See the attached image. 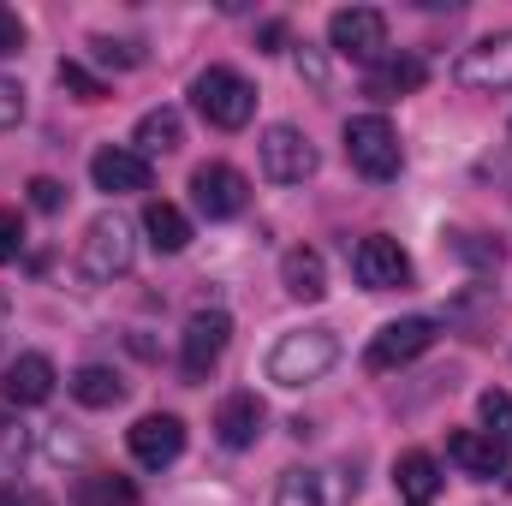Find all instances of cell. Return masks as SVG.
<instances>
[{
	"label": "cell",
	"mask_w": 512,
	"mask_h": 506,
	"mask_svg": "<svg viewBox=\"0 0 512 506\" xmlns=\"http://www.w3.org/2000/svg\"><path fill=\"white\" fill-rule=\"evenodd\" d=\"M24 120V84L18 78H0V131H12Z\"/></svg>",
	"instance_id": "30"
},
{
	"label": "cell",
	"mask_w": 512,
	"mask_h": 506,
	"mask_svg": "<svg viewBox=\"0 0 512 506\" xmlns=\"http://www.w3.org/2000/svg\"><path fill=\"white\" fill-rule=\"evenodd\" d=\"M185 143V120H179V108H149L137 131H131V149L149 161V155H173Z\"/></svg>",
	"instance_id": "21"
},
{
	"label": "cell",
	"mask_w": 512,
	"mask_h": 506,
	"mask_svg": "<svg viewBox=\"0 0 512 506\" xmlns=\"http://www.w3.org/2000/svg\"><path fill=\"white\" fill-rule=\"evenodd\" d=\"M72 506H137V483L120 471H84L72 483Z\"/></svg>",
	"instance_id": "23"
},
{
	"label": "cell",
	"mask_w": 512,
	"mask_h": 506,
	"mask_svg": "<svg viewBox=\"0 0 512 506\" xmlns=\"http://www.w3.org/2000/svg\"><path fill=\"white\" fill-rule=\"evenodd\" d=\"M191 203H197V215H209V221H233V215H245V203H251V179H245L239 167H227V161H203V167L191 173Z\"/></svg>",
	"instance_id": "9"
},
{
	"label": "cell",
	"mask_w": 512,
	"mask_h": 506,
	"mask_svg": "<svg viewBox=\"0 0 512 506\" xmlns=\"http://www.w3.org/2000/svg\"><path fill=\"white\" fill-rule=\"evenodd\" d=\"M262 423H268V405H262L256 393H227L221 411H215V435H221L233 453H245V447L262 441Z\"/></svg>",
	"instance_id": "15"
},
{
	"label": "cell",
	"mask_w": 512,
	"mask_h": 506,
	"mask_svg": "<svg viewBox=\"0 0 512 506\" xmlns=\"http://www.w3.org/2000/svg\"><path fill=\"white\" fill-rule=\"evenodd\" d=\"M441 465H435V453H423V447H411V453H399V465H393V489L405 495L411 506H429L441 495Z\"/></svg>",
	"instance_id": "19"
},
{
	"label": "cell",
	"mask_w": 512,
	"mask_h": 506,
	"mask_svg": "<svg viewBox=\"0 0 512 506\" xmlns=\"http://www.w3.org/2000/svg\"><path fill=\"white\" fill-rule=\"evenodd\" d=\"M256 161H262V179H274V185H304L322 155H316V143L298 126H268L256 137Z\"/></svg>",
	"instance_id": "7"
},
{
	"label": "cell",
	"mask_w": 512,
	"mask_h": 506,
	"mask_svg": "<svg viewBox=\"0 0 512 506\" xmlns=\"http://www.w3.org/2000/svg\"><path fill=\"white\" fill-rule=\"evenodd\" d=\"M30 203H36L42 215H54V209L66 203V185H60V179H30Z\"/></svg>",
	"instance_id": "32"
},
{
	"label": "cell",
	"mask_w": 512,
	"mask_h": 506,
	"mask_svg": "<svg viewBox=\"0 0 512 506\" xmlns=\"http://www.w3.org/2000/svg\"><path fill=\"white\" fill-rule=\"evenodd\" d=\"M423 60L417 54H387L382 66H370V78H364V90L376 96V102H399V96H417L423 90Z\"/></svg>",
	"instance_id": "18"
},
{
	"label": "cell",
	"mask_w": 512,
	"mask_h": 506,
	"mask_svg": "<svg viewBox=\"0 0 512 506\" xmlns=\"http://www.w3.org/2000/svg\"><path fill=\"white\" fill-rule=\"evenodd\" d=\"M191 102H197V114H203L215 131H245L256 120L251 78H245V72H233V66H209V72H197Z\"/></svg>",
	"instance_id": "3"
},
{
	"label": "cell",
	"mask_w": 512,
	"mask_h": 506,
	"mask_svg": "<svg viewBox=\"0 0 512 506\" xmlns=\"http://www.w3.org/2000/svg\"><path fill=\"white\" fill-rule=\"evenodd\" d=\"M298 72H304L310 84H328V66H322V54H316V48H298Z\"/></svg>",
	"instance_id": "35"
},
{
	"label": "cell",
	"mask_w": 512,
	"mask_h": 506,
	"mask_svg": "<svg viewBox=\"0 0 512 506\" xmlns=\"http://www.w3.org/2000/svg\"><path fill=\"white\" fill-rule=\"evenodd\" d=\"M453 251L465 256L471 268H501V256H507L495 239H483V233H459V239H453Z\"/></svg>",
	"instance_id": "29"
},
{
	"label": "cell",
	"mask_w": 512,
	"mask_h": 506,
	"mask_svg": "<svg viewBox=\"0 0 512 506\" xmlns=\"http://www.w3.org/2000/svg\"><path fill=\"white\" fill-rule=\"evenodd\" d=\"M18 48H24V18H18L12 6H0V60L18 54Z\"/></svg>",
	"instance_id": "33"
},
{
	"label": "cell",
	"mask_w": 512,
	"mask_h": 506,
	"mask_svg": "<svg viewBox=\"0 0 512 506\" xmlns=\"http://www.w3.org/2000/svg\"><path fill=\"white\" fill-rule=\"evenodd\" d=\"M227 340H233V316H227V310H197V316L185 322V334H179V376L203 381L221 364Z\"/></svg>",
	"instance_id": "8"
},
{
	"label": "cell",
	"mask_w": 512,
	"mask_h": 506,
	"mask_svg": "<svg viewBox=\"0 0 512 506\" xmlns=\"http://www.w3.org/2000/svg\"><path fill=\"white\" fill-rule=\"evenodd\" d=\"M453 78H459L465 90H483V96L512 90V30H495V36L471 42V48L459 54V66H453Z\"/></svg>",
	"instance_id": "10"
},
{
	"label": "cell",
	"mask_w": 512,
	"mask_h": 506,
	"mask_svg": "<svg viewBox=\"0 0 512 506\" xmlns=\"http://www.w3.org/2000/svg\"><path fill=\"white\" fill-rule=\"evenodd\" d=\"M18 251H24V215L18 209H0V262H12Z\"/></svg>",
	"instance_id": "31"
},
{
	"label": "cell",
	"mask_w": 512,
	"mask_h": 506,
	"mask_svg": "<svg viewBox=\"0 0 512 506\" xmlns=\"http://www.w3.org/2000/svg\"><path fill=\"white\" fill-rule=\"evenodd\" d=\"M328 48L358 60V66H382L393 54L387 48V12H376V6H340L328 18Z\"/></svg>",
	"instance_id": "5"
},
{
	"label": "cell",
	"mask_w": 512,
	"mask_h": 506,
	"mask_svg": "<svg viewBox=\"0 0 512 506\" xmlns=\"http://www.w3.org/2000/svg\"><path fill=\"white\" fill-rule=\"evenodd\" d=\"M274 506H346V483H334V471H286Z\"/></svg>",
	"instance_id": "17"
},
{
	"label": "cell",
	"mask_w": 512,
	"mask_h": 506,
	"mask_svg": "<svg viewBox=\"0 0 512 506\" xmlns=\"http://www.w3.org/2000/svg\"><path fill=\"white\" fill-rule=\"evenodd\" d=\"M60 90L66 96H78V102H108L114 90H108V78H96L84 60H60Z\"/></svg>",
	"instance_id": "26"
},
{
	"label": "cell",
	"mask_w": 512,
	"mask_h": 506,
	"mask_svg": "<svg viewBox=\"0 0 512 506\" xmlns=\"http://www.w3.org/2000/svg\"><path fill=\"white\" fill-rule=\"evenodd\" d=\"M126 447L143 471H167V465L185 453V423H179L173 411H149V417H137L126 429Z\"/></svg>",
	"instance_id": "11"
},
{
	"label": "cell",
	"mask_w": 512,
	"mask_h": 506,
	"mask_svg": "<svg viewBox=\"0 0 512 506\" xmlns=\"http://www.w3.org/2000/svg\"><path fill=\"white\" fill-rule=\"evenodd\" d=\"M352 268H358V286H370V292H399V286H411V256L399 251V239H387V233H370V239L352 251Z\"/></svg>",
	"instance_id": "12"
},
{
	"label": "cell",
	"mask_w": 512,
	"mask_h": 506,
	"mask_svg": "<svg viewBox=\"0 0 512 506\" xmlns=\"http://www.w3.org/2000/svg\"><path fill=\"white\" fill-rule=\"evenodd\" d=\"M24 447H30V429L0 405V471H12V465L24 459Z\"/></svg>",
	"instance_id": "28"
},
{
	"label": "cell",
	"mask_w": 512,
	"mask_h": 506,
	"mask_svg": "<svg viewBox=\"0 0 512 506\" xmlns=\"http://www.w3.org/2000/svg\"><path fill=\"white\" fill-rule=\"evenodd\" d=\"M447 459H453L465 477H483V483L507 471V447L489 441L483 429H453V435H447Z\"/></svg>",
	"instance_id": "16"
},
{
	"label": "cell",
	"mask_w": 512,
	"mask_h": 506,
	"mask_svg": "<svg viewBox=\"0 0 512 506\" xmlns=\"http://www.w3.org/2000/svg\"><path fill=\"white\" fill-rule=\"evenodd\" d=\"M477 411H483V435L501 441V447H512V393L507 387H489V393L477 399Z\"/></svg>",
	"instance_id": "25"
},
{
	"label": "cell",
	"mask_w": 512,
	"mask_h": 506,
	"mask_svg": "<svg viewBox=\"0 0 512 506\" xmlns=\"http://www.w3.org/2000/svg\"><path fill=\"white\" fill-rule=\"evenodd\" d=\"M280 48H286V24L268 18V24H262V54H280Z\"/></svg>",
	"instance_id": "36"
},
{
	"label": "cell",
	"mask_w": 512,
	"mask_h": 506,
	"mask_svg": "<svg viewBox=\"0 0 512 506\" xmlns=\"http://www.w3.org/2000/svg\"><path fill=\"white\" fill-rule=\"evenodd\" d=\"M90 60H102L114 72H131V66H143V48L137 42H114V36H90Z\"/></svg>",
	"instance_id": "27"
},
{
	"label": "cell",
	"mask_w": 512,
	"mask_h": 506,
	"mask_svg": "<svg viewBox=\"0 0 512 506\" xmlns=\"http://www.w3.org/2000/svg\"><path fill=\"white\" fill-rule=\"evenodd\" d=\"M429 346H435V322H429V316H399V322H382V328H376V340L364 346V370H376V376L405 370V364H417Z\"/></svg>",
	"instance_id": "6"
},
{
	"label": "cell",
	"mask_w": 512,
	"mask_h": 506,
	"mask_svg": "<svg viewBox=\"0 0 512 506\" xmlns=\"http://www.w3.org/2000/svg\"><path fill=\"white\" fill-rule=\"evenodd\" d=\"M143 233H149V245L161 256H179L191 245V215H185L179 203H161V197H155V203L143 209Z\"/></svg>",
	"instance_id": "22"
},
{
	"label": "cell",
	"mask_w": 512,
	"mask_h": 506,
	"mask_svg": "<svg viewBox=\"0 0 512 506\" xmlns=\"http://www.w3.org/2000/svg\"><path fill=\"white\" fill-rule=\"evenodd\" d=\"M334 364H340V334H334V328H292V334H280L274 352H268V381H280V387H310V381L328 376Z\"/></svg>",
	"instance_id": "1"
},
{
	"label": "cell",
	"mask_w": 512,
	"mask_h": 506,
	"mask_svg": "<svg viewBox=\"0 0 512 506\" xmlns=\"http://www.w3.org/2000/svg\"><path fill=\"white\" fill-rule=\"evenodd\" d=\"M346 161H352L364 179L387 185V179L399 173V161H405L399 131L387 126L382 114H352V120H346Z\"/></svg>",
	"instance_id": "4"
},
{
	"label": "cell",
	"mask_w": 512,
	"mask_h": 506,
	"mask_svg": "<svg viewBox=\"0 0 512 506\" xmlns=\"http://www.w3.org/2000/svg\"><path fill=\"white\" fill-rule=\"evenodd\" d=\"M280 286H286L298 304H316V298L328 292V262H322V251H310V245L286 251L280 256Z\"/></svg>",
	"instance_id": "20"
},
{
	"label": "cell",
	"mask_w": 512,
	"mask_h": 506,
	"mask_svg": "<svg viewBox=\"0 0 512 506\" xmlns=\"http://www.w3.org/2000/svg\"><path fill=\"white\" fill-rule=\"evenodd\" d=\"M54 358L48 352H18L12 364H6V376H0V393H6V405L12 411H30V405H48V393H54Z\"/></svg>",
	"instance_id": "13"
},
{
	"label": "cell",
	"mask_w": 512,
	"mask_h": 506,
	"mask_svg": "<svg viewBox=\"0 0 512 506\" xmlns=\"http://www.w3.org/2000/svg\"><path fill=\"white\" fill-rule=\"evenodd\" d=\"M72 399L90 405V411H108V405L126 399V381L114 376V370H102V364H84V370L72 376Z\"/></svg>",
	"instance_id": "24"
},
{
	"label": "cell",
	"mask_w": 512,
	"mask_h": 506,
	"mask_svg": "<svg viewBox=\"0 0 512 506\" xmlns=\"http://www.w3.org/2000/svg\"><path fill=\"white\" fill-rule=\"evenodd\" d=\"M90 179L108 197H131V191H149V161L137 149H126V143H108V149L90 155Z\"/></svg>",
	"instance_id": "14"
},
{
	"label": "cell",
	"mask_w": 512,
	"mask_h": 506,
	"mask_svg": "<svg viewBox=\"0 0 512 506\" xmlns=\"http://www.w3.org/2000/svg\"><path fill=\"white\" fill-rule=\"evenodd\" d=\"M0 506H54L42 489H24V483H12V489H0Z\"/></svg>",
	"instance_id": "34"
},
{
	"label": "cell",
	"mask_w": 512,
	"mask_h": 506,
	"mask_svg": "<svg viewBox=\"0 0 512 506\" xmlns=\"http://www.w3.org/2000/svg\"><path fill=\"white\" fill-rule=\"evenodd\" d=\"M131 262H137V227H131L120 209L96 215V221L84 227V245H78V268H84V280L108 286V280L131 274Z\"/></svg>",
	"instance_id": "2"
}]
</instances>
